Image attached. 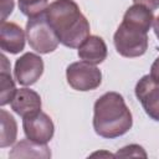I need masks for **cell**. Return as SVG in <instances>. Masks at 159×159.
Here are the masks:
<instances>
[{"label":"cell","mask_w":159,"mask_h":159,"mask_svg":"<svg viewBox=\"0 0 159 159\" xmlns=\"http://www.w3.org/2000/svg\"><path fill=\"white\" fill-rule=\"evenodd\" d=\"M45 16L60 42L70 48H78L89 36V22L73 0H55Z\"/></svg>","instance_id":"6da1fadb"},{"label":"cell","mask_w":159,"mask_h":159,"mask_svg":"<svg viewBox=\"0 0 159 159\" xmlns=\"http://www.w3.org/2000/svg\"><path fill=\"white\" fill-rule=\"evenodd\" d=\"M133 125V117L122 94L107 92L102 94L93 107L94 132L106 139L124 135Z\"/></svg>","instance_id":"7a4b0ae2"},{"label":"cell","mask_w":159,"mask_h":159,"mask_svg":"<svg viewBox=\"0 0 159 159\" xmlns=\"http://www.w3.org/2000/svg\"><path fill=\"white\" fill-rule=\"evenodd\" d=\"M148 32L122 22L113 36V43L117 52L128 58L139 57L148 48Z\"/></svg>","instance_id":"3957f363"},{"label":"cell","mask_w":159,"mask_h":159,"mask_svg":"<svg viewBox=\"0 0 159 159\" xmlns=\"http://www.w3.org/2000/svg\"><path fill=\"white\" fill-rule=\"evenodd\" d=\"M26 37L30 47L39 53H50L60 43L57 35L46 20L45 12L29 19L26 22Z\"/></svg>","instance_id":"277c9868"},{"label":"cell","mask_w":159,"mask_h":159,"mask_svg":"<svg viewBox=\"0 0 159 159\" xmlns=\"http://www.w3.org/2000/svg\"><path fill=\"white\" fill-rule=\"evenodd\" d=\"M66 78L73 89L87 92L99 87L102 83V72L96 65L78 61L67 66Z\"/></svg>","instance_id":"5b68a950"},{"label":"cell","mask_w":159,"mask_h":159,"mask_svg":"<svg viewBox=\"0 0 159 159\" xmlns=\"http://www.w3.org/2000/svg\"><path fill=\"white\" fill-rule=\"evenodd\" d=\"M22 128L27 139L40 144H47L52 139L55 133L52 119L41 111L35 114L24 117Z\"/></svg>","instance_id":"8992f818"},{"label":"cell","mask_w":159,"mask_h":159,"mask_svg":"<svg viewBox=\"0 0 159 159\" xmlns=\"http://www.w3.org/2000/svg\"><path fill=\"white\" fill-rule=\"evenodd\" d=\"M134 91L149 118L159 122V83L150 75H145L138 81Z\"/></svg>","instance_id":"52a82bcc"},{"label":"cell","mask_w":159,"mask_h":159,"mask_svg":"<svg viewBox=\"0 0 159 159\" xmlns=\"http://www.w3.org/2000/svg\"><path fill=\"white\" fill-rule=\"evenodd\" d=\"M43 73V61L42 58L32 52H26L20 56L15 62L14 75L17 83L22 86H31L37 82V80Z\"/></svg>","instance_id":"ba28073f"},{"label":"cell","mask_w":159,"mask_h":159,"mask_svg":"<svg viewBox=\"0 0 159 159\" xmlns=\"http://www.w3.org/2000/svg\"><path fill=\"white\" fill-rule=\"evenodd\" d=\"M0 47L2 52L16 55L25 47V32L15 22L1 21L0 25Z\"/></svg>","instance_id":"9c48e42d"},{"label":"cell","mask_w":159,"mask_h":159,"mask_svg":"<svg viewBox=\"0 0 159 159\" xmlns=\"http://www.w3.org/2000/svg\"><path fill=\"white\" fill-rule=\"evenodd\" d=\"M11 109L20 117L35 114L41 111V97L37 92L30 88H20L16 91L10 102Z\"/></svg>","instance_id":"30bf717a"},{"label":"cell","mask_w":159,"mask_h":159,"mask_svg":"<svg viewBox=\"0 0 159 159\" xmlns=\"http://www.w3.org/2000/svg\"><path fill=\"white\" fill-rule=\"evenodd\" d=\"M78 57L88 63L99 65L107 57V45L102 37L89 35L78 47Z\"/></svg>","instance_id":"8fae6325"},{"label":"cell","mask_w":159,"mask_h":159,"mask_svg":"<svg viewBox=\"0 0 159 159\" xmlns=\"http://www.w3.org/2000/svg\"><path fill=\"white\" fill-rule=\"evenodd\" d=\"M123 22L148 32L154 22L153 10L148 9L144 5L134 4L127 9L123 16Z\"/></svg>","instance_id":"7c38bea8"},{"label":"cell","mask_w":159,"mask_h":159,"mask_svg":"<svg viewBox=\"0 0 159 159\" xmlns=\"http://www.w3.org/2000/svg\"><path fill=\"white\" fill-rule=\"evenodd\" d=\"M10 158H51V152L46 144H40L30 139L20 140L9 153Z\"/></svg>","instance_id":"4fadbf2b"},{"label":"cell","mask_w":159,"mask_h":159,"mask_svg":"<svg viewBox=\"0 0 159 159\" xmlns=\"http://www.w3.org/2000/svg\"><path fill=\"white\" fill-rule=\"evenodd\" d=\"M10 63L5 55H1V73H0V104L5 106L11 102L16 93L15 82L11 78L10 73Z\"/></svg>","instance_id":"5bb4252c"},{"label":"cell","mask_w":159,"mask_h":159,"mask_svg":"<svg viewBox=\"0 0 159 159\" xmlns=\"http://www.w3.org/2000/svg\"><path fill=\"white\" fill-rule=\"evenodd\" d=\"M0 122H1V134H0V147L6 148L15 143L17 135V124L15 118L6 112L0 109Z\"/></svg>","instance_id":"9a60e30c"},{"label":"cell","mask_w":159,"mask_h":159,"mask_svg":"<svg viewBox=\"0 0 159 159\" xmlns=\"http://www.w3.org/2000/svg\"><path fill=\"white\" fill-rule=\"evenodd\" d=\"M47 6L48 0H19L20 11L29 19L43 14Z\"/></svg>","instance_id":"2e32d148"},{"label":"cell","mask_w":159,"mask_h":159,"mask_svg":"<svg viewBox=\"0 0 159 159\" xmlns=\"http://www.w3.org/2000/svg\"><path fill=\"white\" fill-rule=\"evenodd\" d=\"M116 157H120V158H147L148 155H147L143 147H140L138 144H129V145H125V147L120 148L116 153Z\"/></svg>","instance_id":"e0dca14e"},{"label":"cell","mask_w":159,"mask_h":159,"mask_svg":"<svg viewBox=\"0 0 159 159\" xmlns=\"http://www.w3.org/2000/svg\"><path fill=\"white\" fill-rule=\"evenodd\" d=\"M14 10V0H1V21H6V17Z\"/></svg>","instance_id":"ac0fdd59"},{"label":"cell","mask_w":159,"mask_h":159,"mask_svg":"<svg viewBox=\"0 0 159 159\" xmlns=\"http://www.w3.org/2000/svg\"><path fill=\"white\" fill-rule=\"evenodd\" d=\"M134 4H140L147 6L150 10H157L159 9V0H133Z\"/></svg>","instance_id":"d6986e66"},{"label":"cell","mask_w":159,"mask_h":159,"mask_svg":"<svg viewBox=\"0 0 159 159\" xmlns=\"http://www.w3.org/2000/svg\"><path fill=\"white\" fill-rule=\"evenodd\" d=\"M150 76L159 83V56L154 60V62L152 63L150 67Z\"/></svg>","instance_id":"ffe728a7"},{"label":"cell","mask_w":159,"mask_h":159,"mask_svg":"<svg viewBox=\"0 0 159 159\" xmlns=\"http://www.w3.org/2000/svg\"><path fill=\"white\" fill-rule=\"evenodd\" d=\"M153 30H154L155 36H157L158 40H159V16H158L157 19H154V22H153Z\"/></svg>","instance_id":"44dd1931"},{"label":"cell","mask_w":159,"mask_h":159,"mask_svg":"<svg viewBox=\"0 0 159 159\" xmlns=\"http://www.w3.org/2000/svg\"><path fill=\"white\" fill-rule=\"evenodd\" d=\"M111 157V158H114L116 154H112V153H108V152H97V153H93L91 154V157Z\"/></svg>","instance_id":"7402d4cb"}]
</instances>
